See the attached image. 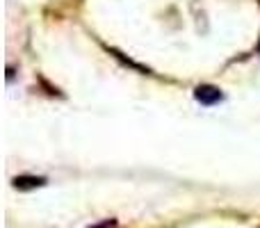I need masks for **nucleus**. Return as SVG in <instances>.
Returning a JSON list of instances; mask_svg holds the SVG:
<instances>
[{
  "mask_svg": "<svg viewBox=\"0 0 260 228\" xmlns=\"http://www.w3.org/2000/svg\"><path fill=\"white\" fill-rule=\"evenodd\" d=\"M194 99L201 105H217L224 101V91L215 85H199L197 89H194Z\"/></svg>",
  "mask_w": 260,
  "mask_h": 228,
  "instance_id": "nucleus-1",
  "label": "nucleus"
},
{
  "mask_svg": "<svg viewBox=\"0 0 260 228\" xmlns=\"http://www.w3.org/2000/svg\"><path fill=\"white\" fill-rule=\"evenodd\" d=\"M48 183V178H44V176H16V178L12 180V185L16 189H35V187H44V185Z\"/></svg>",
  "mask_w": 260,
  "mask_h": 228,
  "instance_id": "nucleus-2",
  "label": "nucleus"
},
{
  "mask_svg": "<svg viewBox=\"0 0 260 228\" xmlns=\"http://www.w3.org/2000/svg\"><path fill=\"white\" fill-rule=\"evenodd\" d=\"M108 50H110V53H112L114 57H117V59H119V62H121V64H126V67H130V69H137V71H142V73H148V69H144V67H139V64H135L133 59H128V57H126V55H123V53H119L117 48H108Z\"/></svg>",
  "mask_w": 260,
  "mask_h": 228,
  "instance_id": "nucleus-3",
  "label": "nucleus"
},
{
  "mask_svg": "<svg viewBox=\"0 0 260 228\" xmlns=\"http://www.w3.org/2000/svg\"><path fill=\"white\" fill-rule=\"evenodd\" d=\"M117 226V219H105L101 224H94V226H87V228H114Z\"/></svg>",
  "mask_w": 260,
  "mask_h": 228,
  "instance_id": "nucleus-4",
  "label": "nucleus"
},
{
  "mask_svg": "<svg viewBox=\"0 0 260 228\" xmlns=\"http://www.w3.org/2000/svg\"><path fill=\"white\" fill-rule=\"evenodd\" d=\"M258 5H260V0H258Z\"/></svg>",
  "mask_w": 260,
  "mask_h": 228,
  "instance_id": "nucleus-5",
  "label": "nucleus"
}]
</instances>
